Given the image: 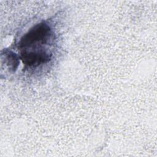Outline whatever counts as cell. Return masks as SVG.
Instances as JSON below:
<instances>
[{
	"instance_id": "6da1fadb",
	"label": "cell",
	"mask_w": 157,
	"mask_h": 157,
	"mask_svg": "<svg viewBox=\"0 0 157 157\" xmlns=\"http://www.w3.org/2000/svg\"><path fill=\"white\" fill-rule=\"evenodd\" d=\"M53 32L45 23H40L31 28L21 39L18 43L21 52H44L42 48L52 39Z\"/></svg>"
},
{
	"instance_id": "7a4b0ae2",
	"label": "cell",
	"mask_w": 157,
	"mask_h": 157,
	"mask_svg": "<svg viewBox=\"0 0 157 157\" xmlns=\"http://www.w3.org/2000/svg\"><path fill=\"white\" fill-rule=\"evenodd\" d=\"M51 53L47 52H21L23 63L29 66H37L50 60Z\"/></svg>"
}]
</instances>
